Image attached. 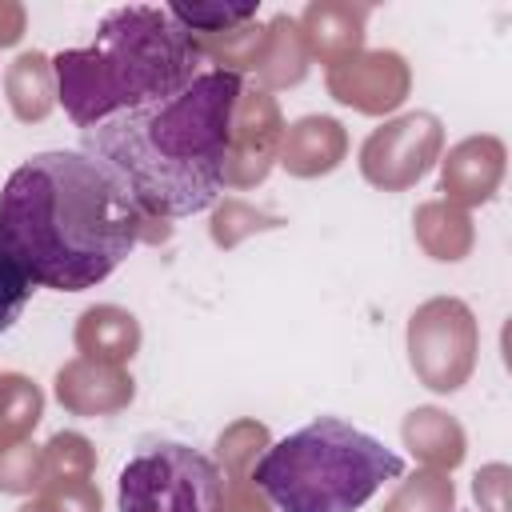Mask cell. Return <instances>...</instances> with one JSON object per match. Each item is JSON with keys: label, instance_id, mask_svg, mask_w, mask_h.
I'll return each instance as SVG.
<instances>
[{"label": "cell", "instance_id": "6da1fadb", "mask_svg": "<svg viewBox=\"0 0 512 512\" xmlns=\"http://www.w3.org/2000/svg\"><path fill=\"white\" fill-rule=\"evenodd\" d=\"M140 236L144 208L80 148L36 152L0 188V240L36 288H96L136 252Z\"/></svg>", "mask_w": 512, "mask_h": 512}, {"label": "cell", "instance_id": "7a4b0ae2", "mask_svg": "<svg viewBox=\"0 0 512 512\" xmlns=\"http://www.w3.org/2000/svg\"><path fill=\"white\" fill-rule=\"evenodd\" d=\"M240 96L236 68H204L180 92L84 128L80 152L104 164L144 216H200L220 200Z\"/></svg>", "mask_w": 512, "mask_h": 512}, {"label": "cell", "instance_id": "3957f363", "mask_svg": "<svg viewBox=\"0 0 512 512\" xmlns=\"http://www.w3.org/2000/svg\"><path fill=\"white\" fill-rule=\"evenodd\" d=\"M204 72V52L164 4H124L104 12L84 48L52 56L56 100L84 132L120 112L156 104Z\"/></svg>", "mask_w": 512, "mask_h": 512}, {"label": "cell", "instance_id": "277c9868", "mask_svg": "<svg viewBox=\"0 0 512 512\" xmlns=\"http://www.w3.org/2000/svg\"><path fill=\"white\" fill-rule=\"evenodd\" d=\"M404 468V456L380 436L340 416H316L280 436L256 460L252 480L276 512H360Z\"/></svg>", "mask_w": 512, "mask_h": 512}, {"label": "cell", "instance_id": "5b68a950", "mask_svg": "<svg viewBox=\"0 0 512 512\" xmlns=\"http://www.w3.org/2000/svg\"><path fill=\"white\" fill-rule=\"evenodd\" d=\"M220 496V468L184 440L140 444L116 476V512H220Z\"/></svg>", "mask_w": 512, "mask_h": 512}, {"label": "cell", "instance_id": "8992f818", "mask_svg": "<svg viewBox=\"0 0 512 512\" xmlns=\"http://www.w3.org/2000/svg\"><path fill=\"white\" fill-rule=\"evenodd\" d=\"M184 32H228L260 12V0H176L164 4Z\"/></svg>", "mask_w": 512, "mask_h": 512}, {"label": "cell", "instance_id": "52a82bcc", "mask_svg": "<svg viewBox=\"0 0 512 512\" xmlns=\"http://www.w3.org/2000/svg\"><path fill=\"white\" fill-rule=\"evenodd\" d=\"M32 292H36V280H32L28 268L12 256V248L0 240V332H8V328L20 320V312L28 308Z\"/></svg>", "mask_w": 512, "mask_h": 512}]
</instances>
